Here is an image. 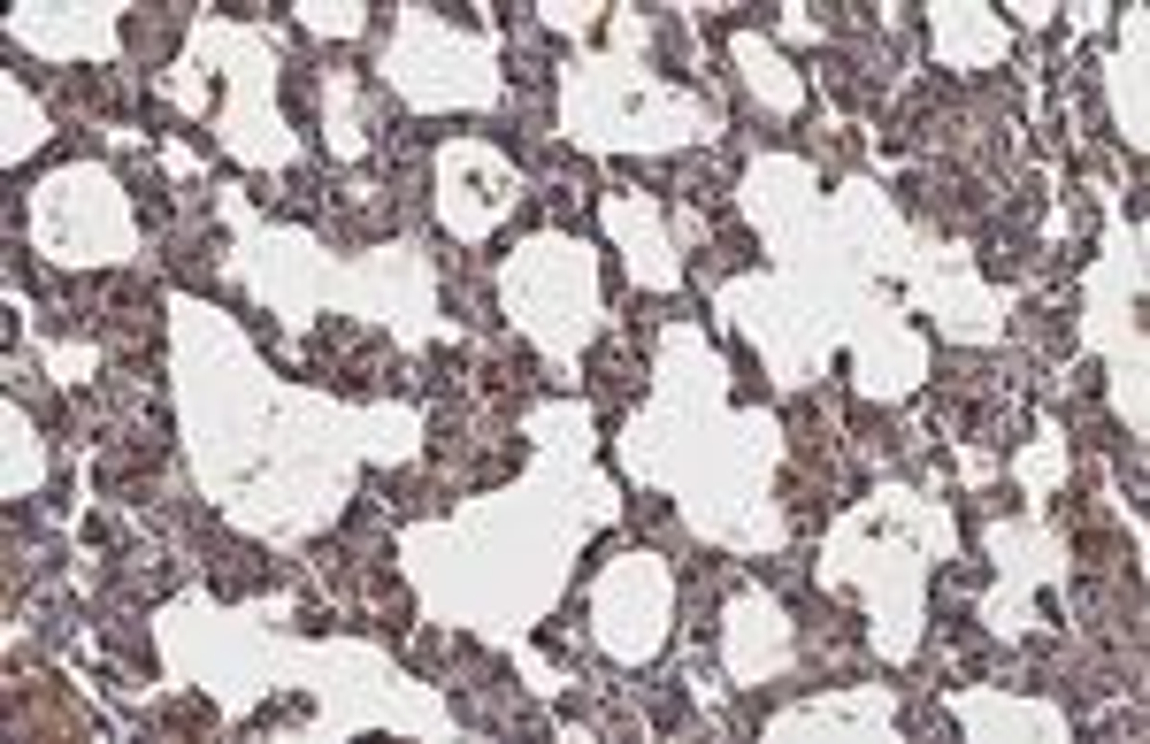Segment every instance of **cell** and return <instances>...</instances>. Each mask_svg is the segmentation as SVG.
I'll list each match as a JSON object with an SVG mask.
<instances>
[{
    "label": "cell",
    "mask_w": 1150,
    "mask_h": 744,
    "mask_svg": "<svg viewBox=\"0 0 1150 744\" xmlns=\"http://www.w3.org/2000/svg\"><path fill=\"white\" fill-rule=\"evenodd\" d=\"M629 530H668V500L645 491V507H629Z\"/></svg>",
    "instance_id": "cell-2"
},
{
    "label": "cell",
    "mask_w": 1150,
    "mask_h": 744,
    "mask_svg": "<svg viewBox=\"0 0 1150 744\" xmlns=\"http://www.w3.org/2000/svg\"><path fill=\"white\" fill-rule=\"evenodd\" d=\"M123 39H131V47L154 62V54H169V47H177V16H154V24H147V16H123Z\"/></svg>",
    "instance_id": "cell-1"
}]
</instances>
